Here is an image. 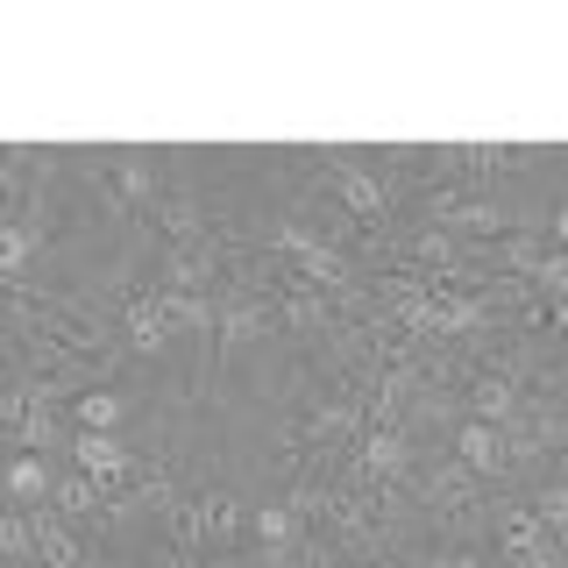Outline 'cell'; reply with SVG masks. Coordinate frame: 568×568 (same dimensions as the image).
I'll use <instances>...</instances> for the list:
<instances>
[{
	"instance_id": "277c9868",
	"label": "cell",
	"mask_w": 568,
	"mask_h": 568,
	"mask_svg": "<svg viewBox=\"0 0 568 568\" xmlns=\"http://www.w3.org/2000/svg\"><path fill=\"white\" fill-rule=\"evenodd\" d=\"M448 448L484 476L490 490H511V455H505V426H484V419H462L448 434Z\"/></svg>"
},
{
	"instance_id": "3957f363",
	"label": "cell",
	"mask_w": 568,
	"mask_h": 568,
	"mask_svg": "<svg viewBox=\"0 0 568 568\" xmlns=\"http://www.w3.org/2000/svg\"><path fill=\"white\" fill-rule=\"evenodd\" d=\"M135 413H142L135 384H93V390L71 398V426H79V434H129Z\"/></svg>"
},
{
	"instance_id": "52a82bcc",
	"label": "cell",
	"mask_w": 568,
	"mask_h": 568,
	"mask_svg": "<svg viewBox=\"0 0 568 568\" xmlns=\"http://www.w3.org/2000/svg\"><path fill=\"white\" fill-rule=\"evenodd\" d=\"M547 242L568 248V200H547Z\"/></svg>"
},
{
	"instance_id": "7a4b0ae2",
	"label": "cell",
	"mask_w": 568,
	"mask_h": 568,
	"mask_svg": "<svg viewBox=\"0 0 568 568\" xmlns=\"http://www.w3.org/2000/svg\"><path fill=\"white\" fill-rule=\"evenodd\" d=\"M71 469H85V476H100V484H135L142 476V448L129 434H79L71 440Z\"/></svg>"
},
{
	"instance_id": "6da1fadb",
	"label": "cell",
	"mask_w": 568,
	"mask_h": 568,
	"mask_svg": "<svg viewBox=\"0 0 568 568\" xmlns=\"http://www.w3.org/2000/svg\"><path fill=\"white\" fill-rule=\"evenodd\" d=\"M320 171H327V192H334V200H342L363 227H377V221H390V213H398V192H390V178L369 171L355 150H320Z\"/></svg>"
},
{
	"instance_id": "8992f818",
	"label": "cell",
	"mask_w": 568,
	"mask_h": 568,
	"mask_svg": "<svg viewBox=\"0 0 568 568\" xmlns=\"http://www.w3.org/2000/svg\"><path fill=\"white\" fill-rule=\"evenodd\" d=\"M0 555H8V568H43L36 561V511H22V505L0 511Z\"/></svg>"
},
{
	"instance_id": "5b68a950",
	"label": "cell",
	"mask_w": 568,
	"mask_h": 568,
	"mask_svg": "<svg viewBox=\"0 0 568 568\" xmlns=\"http://www.w3.org/2000/svg\"><path fill=\"white\" fill-rule=\"evenodd\" d=\"M50 497H58V476H50V462H43V455H14V462H8V505L36 511V505H50Z\"/></svg>"
}]
</instances>
